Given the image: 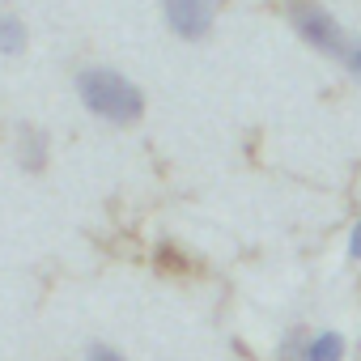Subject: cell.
I'll return each instance as SVG.
<instances>
[{
    "label": "cell",
    "instance_id": "obj_1",
    "mask_svg": "<svg viewBox=\"0 0 361 361\" xmlns=\"http://www.w3.org/2000/svg\"><path fill=\"white\" fill-rule=\"evenodd\" d=\"M285 18L310 51H319L323 60L344 68V77L361 85V35H353L327 5H319V0H289Z\"/></svg>",
    "mask_w": 361,
    "mask_h": 361
},
{
    "label": "cell",
    "instance_id": "obj_2",
    "mask_svg": "<svg viewBox=\"0 0 361 361\" xmlns=\"http://www.w3.org/2000/svg\"><path fill=\"white\" fill-rule=\"evenodd\" d=\"M73 90H77V102L94 119H102L111 128H136L145 119V90L128 73H119L111 64H85V68H77Z\"/></svg>",
    "mask_w": 361,
    "mask_h": 361
},
{
    "label": "cell",
    "instance_id": "obj_3",
    "mask_svg": "<svg viewBox=\"0 0 361 361\" xmlns=\"http://www.w3.org/2000/svg\"><path fill=\"white\" fill-rule=\"evenodd\" d=\"M161 5V18H166V30L183 43H204L217 26V9L221 0H157Z\"/></svg>",
    "mask_w": 361,
    "mask_h": 361
},
{
    "label": "cell",
    "instance_id": "obj_4",
    "mask_svg": "<svg viewBox=\"0 0 361 361\" xmlns=\"http://www.w3.org/2000/svg\"><path fill=\"white\" fill-rule=\"evenodd\" d=\"M13 153H18V166H22V170H43L47 157H51V140H47L43 128L22 123L18 136H13Z\"/></svg>",
    "mask_w": 361,
    "mask_h": 361
},
{
    "label": "cell",
    "instance_id": "obj_5",
    "mask_svg": "<svg viewBox=\"0 0 361 361\" xmlns=\"http://www.w3.org/2000/svg\"><path fill=\"white\" fill-rule=\"evenodd\" d=\"M344 357H348V340H344L336 327L306 331V353H302V361H344Z\"/></svg>",
    "mask_w": 361,
    "mask_h": 361
},
{
    "label": "cell",
    "instance_id": "obj_6",
    "mask_svg": "<svg viewBox=\"0 0 361 361\" xmlns=\"http://www.w3.org/2000/svg\"><path fill=\"white\" fill-rule=\"evenodd\" d=\"M26 43H30L26 22L18 13H9V9H0V56H22Z\"/></svg>",
    "mask_w": 361,
    "mask_h": 361
},
{
    "label": "cell",
    "instance_id": "obj_7",
    "mask_svg": "<svg viewBox=\"0 0 361 361\" xmlns=\"http://www.w3.org/2000/svg\"><path fill=\"white\" fill-rule=\"evenodd\" d=\"M85 361H128V353H119L115 344H90L85 348Z\"/></svg>",
    "mask_w": 361,
    "mask_h": 361
},
{
    "label": "cell",
    "instance_id": "obj_8",
    "mask_svg": "<svg viewBox=\"0 0 361 361\" xmlns=\"http://www.w3.org/2000/svg\"><path fill=\"white\" fill-rule=\"evenodd\" d=\"M348 259H357L361 264V217L353 221V230H348Z\"/></svg>",
    "mask_w": 361,
    "mask_h": 361
}]
</instances>
